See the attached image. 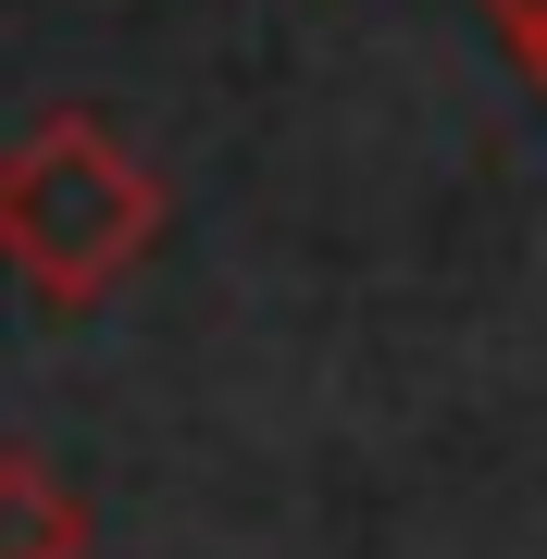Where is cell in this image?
Wrapping results in <instances>:
<instances>
[{"label": "cell", "mask_w": 547, "mask_h": 559, "mask_svg": "<svg viewBox=\"0 0 547 559\" xmlns=\"http://www.w3.org/2000/svg\"><path fill=\"white\" fill-rule=\"evenodd\" d=\"M163 249V175L112 138L100 112H38L0 150V261L38 299L87 311Z\"/></svg>", "instance_id": "cell-1"}, {"label": "cell", "mask_w": 547, "mask_h": 559, "mask_svg": "<svg viewBox=\"0 0 547 559\" xmlns=\"http://www.w3.org/2000/svg\"><path fill=\"white\" fill-rule=\"evenodd\" d=\"M0 559H87V498L38 448H0Z\"/></svg>", "instance_id": "cell-2"}, {"label": "cell", "mask_w": 547, "mask_h": 559, "mask_svg": "<svg viewBox=\"0 0 547 559\" xmlns=\"http://www.w3.org/2000/svg\"><path fill=\"white\" fill-rule=\"evenodd\" d=\"M486 13H498V38L523 50V75L547 87V0H486Z\"/></svg>", "instance_id": "cell-3"}]
</instances>
